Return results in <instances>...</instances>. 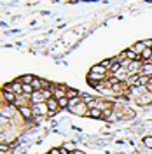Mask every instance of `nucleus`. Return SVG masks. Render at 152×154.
<instances>
[{"label":"nucleus","mask_w":152,"mask_h":154,"mask_svg":"<svg viewBox=\"0 0 152 154\" xmlns=\"http://www.w3.org/2000/svg\"><path fill=\"white\" fill-rule=\"evenodd\" d=\"M143 144H145V147H149V149H152V137H150V135L143 137Z\"/></svg>","instance_id":"18"},{"label":"nucleus","mask_w":152,"mask_h":154,"mask_svg":"<svg viewBox=\"0 0 152 154\" xmlns=\"http://www.w3.org/2000/svg\"><path fill=\"white\" fill-rule=\"evenodd\" d=\"M40 93L44 95V98H46V100H49V98H53V91H51V89H42Z\"/></svg>","instance_id":"19"},{"label":"nucleus","mask_w":152,"mask_h":154,"mask_svg":"<svg viewBox=\"0 0 152 154\" xmlns=\"http://www.w3.org/2000/svg\"><path fill=\"white\" fill-rule=\"evenodd\" d=\"M19 81H21L23 84H32V82L35 81V75H32V74H25V75L19 77Z\"/></svg>","instance_id":"13"},{"label":"nucleus","mask_w":152,"mask_h":154,"mask_svg":"<svg viewBox=\"0 0 152 154\" xmlns=\"http://www.w3.org/2000/svg\"><path fill=\"white\" fill-rule=\"evenodd\" d=\"M108 82H110V89H112V91H114V93H117V95H119V93H123V89H124V82H121V81H119V79H117V77H108Z\"/></svg>","instance_id":"2"},{"label":"nucleus","mask_w":152,"mask_h":154,"mask_svg":"<svg viewBox=\"0 0 152 154\" xmlns=\"http://www.w3.org/2000/svg\"><path fill=\"white\" fill-rule=\"evenodd\" d=\"M30 103H32V105H37V103H46V98H44V95H42L40 91H35L33 95L30 96Z\"/></svg>","instance_id":"9"},{"label":"nucleus","mask_w":152,"mask_h":154,"mask_svg":"<svg viewBox=\"0 0 152 154\" xmlns=\"http://www.w3.org/2000/svg\"><path fill=\"white\" fill-rule=\"evenodd\" d=\"M18 110H19V114H21V117H23V119H26V121L33 119V110H32V107L21 105V107H18Z\"/></svg>","instance_id":"5"},{"label":"nucleus","mask_w":152,"mask_h":154,"mask_svg":"<svg viewBox=\"0 0 152 154\" xmlns=\"http://www.w3.org/2000/svg\"><path fill=\"white\" fill-rule=\"evenodd\" d=\"M58 105H59V109H68V98H61V100H58Z\"/></svg>","instance_id":"17"},{"label":"nucleus","mask_w":152,"mask_h":154,"mask_svg":"<svg viewBox=\"0 0 152 154\" xmlns=\"http://www.w3.org/2000/svg\"><path fill=\"white\" fill-rule=\"evenodd\" d=\"M70 112H72V114H75V116H87L89 109H87V105H86L84 102H81V103H79L77 107H74Z\"/></svg>","instance_id":"6"},{"label":"nucleus","mask_w":152,"mask_h":154,"mask_svg":"<svg viewBox=\"0 0 152 154\" xmlns=\"http://www.w3.org/2000/svg\"><path fill=\"white\" fill-rule=\"evenodd\" d=\"M91 74H98V75H108V74H107V68H105L102 63H98V65H95V67L91 68Z\"/></svg>","instance_id":"11"},{"label":"nucleus","mask_w":152,"mask_h":154,"mask_svg":"<svg viewBox=\"0 0 152 154\" xmlns=\"http://www.w3.org/2000/svg\"><path fill=\"white\" fill-rule=\"evenodd\" d=\"M67 98H68V100H72V98H79V91L68 86V89H67Z\"/></svg>","instance_id":"15"},{"label":"nucleus","mask_w":152,"mask_h":154,"mask_svg":"<svg viewBox=\"0 0 152 154\" xmlns=\"http://www.w3.org/2000/svg\"><path fill=\"white\" fill-rule=\"evenodd\" d=\"M81 100H82L86 105H87L89 102H93V100H95V96H91L89 93H82V95H81Z\"/></svg>","instance_id":"16"},{"label":"nucleus","mask_w":152,"mask_h":154,"mask_svg":"<svg viewBox=\"0 0 152 154\" xmlns=\"http://www.w3.org/2000/svg\"><path fill=\"white\" fill-rule=\"evenodd\" d=\"M11 89H12V93L18 96H23V82L19 81V79H16V81H12L11 82Z\"/></svg>","instance_id":"7"},{"label":"nucleus","mask_w":152,"mask_h":154,"mask_svg":"<svg viewBox=\"0 0 152 154\" xmlns=\"http://www.w3.org/2000/svg\"><path fill=\"white\" fill-rule=\"evenodd\" d=\"M16 112H19L18 107L16 105H9V103H4L2 109H0V116H2V117H7V119H12V117L16 116Z\"/></svg>","instance_id":"1"},{"label":"nucleus","mask_w":152,"mask_h":154,"mask_svg":"<svg viewBox=\"0 0 152 154\" xmlns=\"http://www.w3.org/2000/svg\"><path fill=\"white\" fill-rule=\"evenodd\" d=\"M87 117H93V119H103V112L100 109H91L87 112Z\"/></svg>","instance_id":"12"},{"label":"nucleus","mask_w":152,"mask_h":154,"mask_svg":"<svg viewBox=\"0 0 152 154\" xmlns=\"http://www.w3.org/2000/svg\"><path fill=\"white\" fill-rule=\"evenodd\" d=\"M2 98H4V103H9V105H16V102H18V95H14L12 91L2 89Z\"/></svg>","instance_id":"4"},{"label":"nucleus","mask_w":152,"mask_h":154,"mask_svg":"<svg viewBox=\"0 0 152 154\" xmlns=\"http://www.w3.org/2000/svg\"><path fill=\"white\" fill-rule=\"evenodd\" d=\"M63 147L67 149L68 152H72V151H74V144H72V142H65V145H63Z\"/></svg>","instance_id":"21"},{"label":"nucleus","mask_w":152,"mask_h":154,"mask_svg":"<svg viewBox=\"0 0 152 154\" xmlns=\"http://www.w3.org/2000/svg\"><path fill=\"white\" fill-rule=\"evenodd\" d=\"M0 123H2V128H5L7 125H11V119H7V117H2V116H0Z\"/></svg>","instance_id":"20"},{"label":"nucleus","mask_w":152,"mask_h":154,"mask_svg":"<svg viewBox=\"0 0 152 154\" xmlns=\"http://www.w3.org/2000/svg\"><path fill=\"white\" fill-rule=\"evenodd\" d=\"M131 49H133V51L136 53V54H142L143 51H145V46H143V42L140 40V42H136L135 46H131Z\"/></svg>","instance_id":"14"},{"label":"nucleus","mask_w":152,"mask_h":154,"mask_svg":"<svg viewBox=\"0 0 152 154\" xmlns=\"http://www.w3.org/2000/svg\"><path fill=\"white\" fill-rule=\"evenodd\" d=\"M152 103V93L147 91V93H142V95L136 96V105L145 107V105H150Z\"/></svg>","instance_id":"3"},{"label":"nucleus","mask_w":152,"mask_h":154,"mask_svg":"<svg viewBox=\"0 0 152 154\" xmlns=\"http://www.w3.org/2000/svg\"><path fill=\"white\" fill-rule=\"evenodd\" d=\"M42 154H49V152H42Z\"/></svg>","instance_id":"23"},{"label":"nucleus","mask_w":152,"mask_h":154,"mask_svg":"<svg viewBox=\"0 0 152 154\" xmlns=\"http://www.w3.org/2000/svg\"><path fill=\"white\" fill-rule=\"evenodd\" d=\"M124 58H126V60H129V61H142V56H140V54H136L131 48H128L126 51H124Z\"/></svg>","instance_id":"8"},{"label":"nucleus","mask_w":152,"mask_h":154,"mask_svg":"<svg viewBox=\"0 0 152 154\" xmlns=\"http://www.w3.org/2000/svg\"><path fill=\"white\" fill-rule=\"evenodd\" d=\"M142 75H147V77H152V61H145L142 63V70H140Z\"/></svg>","instance_id":"10"},{"label":"nucleus","mask_w":152,"mask_h":154,"mask_svg":"<svg viewBox=\"0 0 152 154\" xmlns=\"http://www.w3.org/2000/svg\"><path fill=\"white\" fill-rule=\"evenodd\" d=\"M49 154H61V147H53L49 151Z\"/></svg>","instance_id":"22"}]
</instances>
